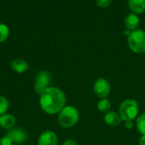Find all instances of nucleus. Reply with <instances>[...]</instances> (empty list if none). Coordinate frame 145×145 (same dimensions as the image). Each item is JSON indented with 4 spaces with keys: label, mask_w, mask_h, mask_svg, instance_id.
<instances>
[{
    "label": "nucleus",
    "mask_w": 145,
    "mask_h": 145,
    "mask_svg": "<svg viewBox=\"0 0 145 145\" xmlns=\"http://www.w3.org/2000/svg\"><path fill=\"white\" fill-rule=\"evenodd\" d=\"M9 34L8 27L3 23H0V43L5 41Z\"/></svg>",
    "instance_id": "16"
},
{
    "label": "nucleus",
    "mask_w": 145,
    "mask_h": 145,
    "mask_svg": "<svg viewBox=\"0 0 145 145\" xmlns=\"http://www.w3.org/2000/svg\"><path fill=\"white\" fill-rule=\"evenodd\" d=\"M7 137L14 144H23L27 140V134L21 128L9 129L7 133Z\"/></svg>",
    "instance_id": "7"
},
{
    "label": "nucleus",
    "mask_w": 145,
    "mask_h": 145,
    "mask_svg": "<svg viewBox=\"0 0 145 145\" xmlns=\"http://www.w3.org/2000/svg\"><path fill=\"white\" fill-rule=\"evenodd\" d=\"M15 124V119L13 115L4 114L0 115V126L4 129H12Z\"/></svg>",
    "instance_id": "12"
},
{
    "label": "nucleus",
    "mask_w": 145,
    "mask_h": 145,
    "mask_svg": "<svg viewBox=\"0 0 145 145\" xmlns=\"http://www.w3.org/2000/svg\"><path fill=\"white\" fill-rule=\"evenodd\" d=\"M8 109V101L6 99V97L0 96V115H4V113Z\"/></svg>",
    "instance_id": "17"
},
{
    "label": "nucleus",
    "mask_w": 145,
    "mask_h": 145,
    "mask_svg": "<svg viewBox=\"0 0 145 145\" xmlns=\"http://www.w3.org/2000/svg\"><path fill=\"white\" fill-rule=\"evenodd\" d=\"M63 145H78V144H77V143H76V141H74V140H72V139H68V140H66V141H65V142H64Z\"/></svg>",
    "instance_id": "21"
},
{
    "label": "nucleus",
    "mask_w": 145,
    "mask_h": 145,
    "mask_svg": "<svg viewBox=\"0 0 145 145\" xmlns=\"http://www.w3.org/2000/svg\"><path fill=\"white\" fill-rule=\"evenodd\" d=\"M0 145H13V142L7 136L2 137L0 138Z\"/></svg>",
    "instance_id": "19"
},
{
    "label": "nucleus",
    "mask_w": 145,
    "mask_h": 145,
    "mask_svg": "<svg viewBox=\"0 0 145 145\" xmlns=\"http://www.w3.org/2000/svg\"><path fill=\"white\" fill-rule=\"evenodd\" d=\"M139 111V105L136 100L126 99L124 100L119 108V115L122 121H133L134 120Z\"/></svg>",
    "instance_id": "3"
},
{
    "label": "nucleus",
    "mask_w": 145,
    "mask_h": 145,
    "mask_svg": "<svg viewBox=\"0 0 145 145\" xmlns=\"http://www.w3.org/2000/svg\"><path fill=\"white\" fill-rule=\"evenodd\" d=\"M41 109L48 115L59 113L65 107L66 97L65 93L58 87L50 86L40 95Z\"/></svg>",
    "instance_id": "1"
},
{
    "label": "nucleus",
    "mask_w": 145,
    "mask_h": 145,
    "mask_svg": "<svg viewBox=\"0 0 145 145\" xmlns=\"http://www.w3.org/2000/svg\"><path fill=\"white\" fill-rule=\"evenodd\" d=\"M128 5L136 14H142L145 11V0H128Z\"/></svg>",
    "instance_id": "13"
},
{
    "label": "nucleus",
    "mask_w": 145,
    "mask_h": 145,
    "mask_svg": "<svg viewBox=\"0 0 145 145\" xmlns=\"http://www.w3.org/2000/svg\"><path fill=\"white\" fill-rule=\"evenodd\" d=\"M52 80L51 74L47 71H41L37 74V77L35 79V85L34 89L35 91L41 95L46 89L50 87V83Z\"/></svg>",
    "instance_id": "5"
},
{
    "label": "nucleus",
    "mask_w": 145,
    "mask_h": 145,
    "mask_svg": "<svg viewBox=\"0 0 145 145\" xmlns=\"http://www.w3.org/2000/svg\"><path fill=\"white\" fill-rule=\"evenodd\" d=\"M79 121V112L73 106L64 107L59 113L58 121L65 128L74 126Z\"/></svg>",
    "instance_id": "2"
},
{
    "label": "nucleus",
    "mask_w": 145,
    "mask_h": 145,
    "mask_svg": "<svg viewBox=\"0 0 145 145\" xmlns=\"http://www.w3.org/2000/svg\"><path fill=\"white\" fill-rule=\"evenodd\" d=\"M111 1L112 0H96V3L98 6L101 8H106L111 3Z\"/></svg>",
    "instance_id": "18"
},
{
    "label": "nucleus",
    "mask_w": 145,
    "mask_h": 145,
    "mask_svg": "<svg viewBox=\"0 0 145 145\" xmlns=\"http://www.w3.org/2000/svg\"><path fill=\"white\" fill-rule=\"evenodd\" d=\"M38 145H58V138L54 132L45 131L43 132L37 141Z\"/></svg>",
    "instance_id": "8"
},
{
    "label": "nucleus",
    "mask_w": 145,
    "mask_h": 145,
    "mask_svg": "<svg viewBox=\"0 0 145 145\" xmlns=\"http://www.w3.org/2000/svg\"><path fill=\"white\" fill-rule=\"evenodd\" d=\"M138 144L139 145H145V135H142V137L139 138L138 141Z\"/></svg>",
    "instance_id": "22"
},
{
    "label": "nucleus",
    "mask_w": 145,
    "mask_h": 145,
    "mask_svg": "<svg viewBox=\"0 0 145 145\" xmlns=\"http://www.w3.org/2000/svg\"><path fill=\"white\" fill-rule=\"evenodd\" d=\"M93 91L99 98H106L110 93V85L105 78L98 79L93 85Z\"/></svg>",
    "instance_id": "6"
},
{
    "label": "nucleus",
    "mask_w": 145,
    "mask_h": 145,
    "mask_svg": "<svg viewBox=\"0 0 145 145\" xmlns=\"http://www.w3.org/2000/svg\"><path fill=\"white\" fill-rule=\"evenodd\" d=\"M136 126H137L138 131L142 135H145V113L140 115L138 117L137 122H136Z\"/></svg>",
    "instance_id": "15"
},
{
    "label": "nucleus",
    "mask_w": 145,
    "mask_h": 145,
    "mask_svg": "<svg viewBox=\"0 0 145 145\" xmlns=\"http://www.w3.org/2000/svg\"><path fill=\"white\" fill-rule=\"evenodd\" d=\"M98 109L100 112L103 113H108L110 112V109H111V103L110 101L107 98H103L101 99L99 103H98Z\"/></svg>",
    "instance_id": "14"
},
{
    "label": "nucleus",
    "mask_w": 145,
    "mask_h": 145,
    "mask_svg": "<svg viewBox=\"0 0 145 145\" xmlns=\"http://www.w3.org/2000/svg\"><path fill=\"white\" fill-rule=\"evenodd\" d=\"M11 68L16 73H21L25 72L26 70H28L29 65H28L26 61H25V60H23L21 58H17V59H15V60H14L12 62Z\"/></svg>",
    "instance_id": "11"
},
{
    "label": "nucleus",
    "mask_w": 145,
    "mask_h": 145,
    "mask_svg": "<svg viewBox=\"0 0 145 145\" xmlns=\"http://www.w3.org/2000/svg\"><path fill=\"white\" fill-rule=\"evenodd\" d=\"M131 32H132V31H130V30H128V29H127V30H125V31H124V34H125V35H127V37L131 34Z\"/></svg>",
    "instance_id": "23"
},
{
    "label": "nucleus",
    "mask_w": 145,
    "mask_h": 145,
    "mask_svg": "<svg viewBox=\"0 0 145 145\" xmlns=\"http://www.w3.org/2000/svg\"><path fill=\"white\" fill-rule=\"evenodd\" d=\"M133 126H134V124H133V121H125V126H126L127 129H132L133 127Z\"/></svg>",
    "instance_id": "20"
},
{
    "label": "nucleus",
    "mask_w": 145,
    "mask_h": 145,
    "mask_svg": "<svg viewBox=\"0 0 145 145\" xmlns=\"http://www.w3.org/2000/svg\"><path fill=\"white\" fill-rule=\"evenodd\" d=\"M105 121L110 126H117L121 123L122 120L119 113L115 112V111H110L105 114Z\"/></svg>",
    "instance_id": "9"
},
{
    "label": "nucleus",
    "mask_w": 145,
    "mask_h": 145,
    "mask_svg": "<svg viewBox=\"0 0 145 145\" xmlns=\"http://www.w3.org/2000/svg\"><path fill=\"white\" fill-rule=\"evenodd\" d=\"M129 48L137 54L145 53V31L137 29L127 37Z\"/></svg>",
    "instance_id": "4"
},
{
    "label": "nucleus",
    "mask_w": 145,
    "mask_h": 145,
    "mask_svg": "<svg viewBox=\"0 0 145 145\" xmlns=\"http://www.w3.org/2000/svg\"><path fill=\"white\" fill-rule=\"evenodd\" d=\"M125 26L130 31H135L139 26V19L135 14H129L125 18Z\"/></svg>",
    "instance_id": "10"
}]
</instances>
